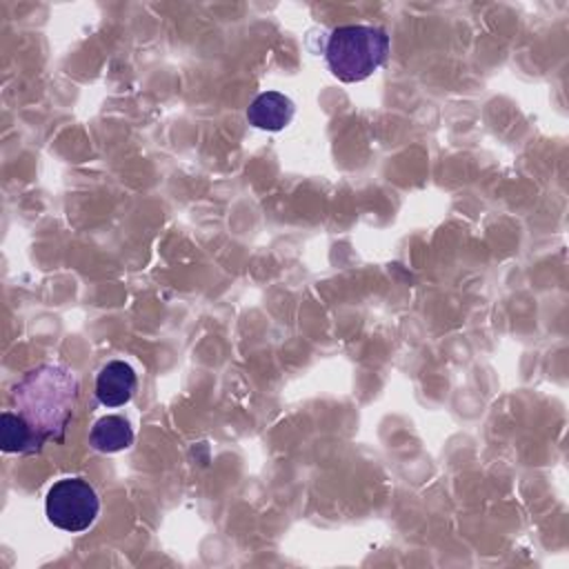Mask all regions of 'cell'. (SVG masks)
Returning <instances> with one entry per match:
<instances>
[{"instance_id":"cell-1","label":"cell","mask_w":569,"mask_h":569,"mask_svg":"<svg viewBox=\"0 0 569 569\" xmlns=\"http://www.w3.org/2000/svg\"><path fill=\"white\" fill-rule=\"evenodd\" d=\"M80 396V380L62 362L29 369L11 389V409L47 442H64Z\"/></svg>"},{"instance_id":"cell-2","label":"cell","mask_w":569,"mask_h":569,"mask_svg":"<svg viewBox=\"0 0 569 569\" xmlns=\"http://www.w3.org/2000/svg\"><path fill=\"white\" fill-rule=\"evenodd\" d=\"M389 47V36L380 27L342 24L329 33L325 60L340 82H362L387 62Z\"/></svg>"},{"instance_id":"cell-3","label":"cell","mask_w":569,"mask_h":569,"mask_svg":"<svg viewBox=\"0 0 569 569\" xmlns=\"http://www.w3.org/2000/svg\"><path fill=\"white\" fill-rule=\"evenodd\" d=\"M47 520L69 533H80L93 525L100 513L96 489L82 478H62L53 482L44 500Z\"/></svg>"},{"instance_id":"cell-4","label":"cell","mask_w":569,"mask_h":569,"mask_svg":"<svg viewBox=\"0 0 569 569\" xmlns=\"http://www.w3.org/2000/svg\"><path fill=\"white\" fill-rule=\"evenodd\" d=\"M138 387V376L133 367L124 360L107 362L96 378V398L104 407L127 405Z\"/></svg>"},{"instance_id":"cell-5","label":"cell","mask_w":569,"mask_h":569,"mask_svg":"<svg viewBox=\"0 0 569 569\" xmlns=\"http://www.w3.org/2000/svg\"><path fill=\"white\" fill-rule=\"evenodd\" d=\"M296 116V104L289 96L280 91H262L253 98L247 109V120L251 127L262 131H282L291 124Z\"/></svg>"},{"instance_id":"cell-6","label":"cell","mask_w":569,"mask_h":569,"mask_svg":"<svg viewBox=\"0 0 569 569\" xmlns=\"http://www.w3.org/2000/svg\"><path fill=\"white\" fill-rule=\"evenodd\" d=\"M89 442L96 451L102 453H116L133 445V429L127 418L122 416H102L93 422Z\"/></svg>"},{"instance_id":"cell-7","label":"cell","mask_w":569,"mask_h":569,"mask_svg":"<svg viewBox=\"0 0 569 569\" xmlns=\"http://www.w3.org/2000/svg\"><path fill=\"white\" fill-rule=\"evenodd\" d=\"M42 440L31 431V427L16 413L2 411L0 416V449L4 453H38Z\"/></svg>"}]
</instances>
